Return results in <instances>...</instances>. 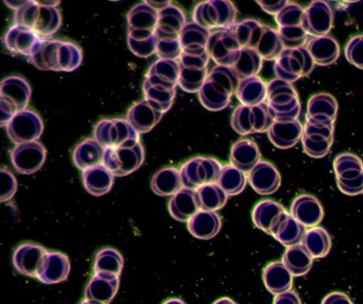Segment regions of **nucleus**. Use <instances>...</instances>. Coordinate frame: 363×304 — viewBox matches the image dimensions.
<instances>
[{"mask_svg": "<svg viewBox=\"0 0 363 304\" xmlns=\"http://www.w3.org/2000/svg\"><path fill=\"white\" fill-rule=\"evenodd\" d=\"M264 11L270 14H278L288 4V1H257Z\"/></svg>", "mask_w": 363, "mask_h": 304, "instance_id": "nucleus-54", "label": "nucleus"}, {"mask_svg": "<svg viewBox=\"0 0 363 304\" xmlns=\"http://www.w3.org/2000/svg\"><path fill=\"white\" fill-rule=\"evenodd\" d=\"M150 188L157 195H173L183 188L180 170L173 167L159 170L152 177Z\"/></svg>", "mask_w": 363, "mask_h": 304, "instance_id": "nucleus-40", "label": "nucleus"}, {"mask_svg": "<svg viewBox=\"0 0 363 304\" xmlns=\"http://www.w3.org/2000/svg\"><path fill=\"white\" fill-rule=\"evenodd\" d=\"M104 148L94 139H86L76 146L72 153L74 165L83 170L103 163Z\"/></svg>", "mask_w": 363, "mask_h": 304, "instance_id": "nucleus-39", "label": "nucleus"}, {"mask_svg": "<svg viewBox=\"0 0 363 304\" xmlns=\"http://www.w3.org/2000/svg\"><path fill=\"white\" fill-rule=\"evenodd\" d=\"M301 244L313 259H319L323 258L329 254L332 241L325 229L316 226L306 231Z\"/></svg>", "mask_w": 363, "mask_h": 304, "instance_id": "nucleus-43", "label": "nucleus"}, {"mask_svg": "<svg viewBox=\"0 0 363 304\" xmlns=\"http://www.w3.org/2000/svg\"><path fill=\"white\" fill-rule=\"evenodd\" d=\"M186 18L177 6L169 5L158 11L155 30V53L160 59L179 58L182 49L180 36L185 26Z\"/></svg>", "mask_w": 363, "mask_h": 304, "instance_id": "nucleus-4", "label": "nucleus"}, {"mask_svg": "<svg viewBox=\"0 0 363 304\" xmlns=\"http://www.w3.org/2000/svg\"><path fill=\"white\" fill-rule=\"evenodd\" d=\"M155 31H133L128 32L127 43L130 50L136 56L147 58L155 53Z\"/></svg>", "mask_w": 363, "mask_h": 304, "instance_id": "nucleus-49", "label": "nucleus"}, {"mask_svg": "<svg viewBox=\"0 0 363 304\" xmlns=\"http://www.w3.org/2000/svg\"><path fill=\"white\" fill-rule=\"evenodd\" d=\"M268 104L262 102L255 105H240L233 111L230 124L240 135L268 131L273 121Z\"/></svg>", "mask_w": 363, "mask_h": 304, "instance_id": "nucleus-10", "label": "nucleus"}, {"mask_svg": "<svg viewBox=\"0 0 363 304\" xmlns=\"http://www.w3.org/2000/svg\"><path fill=\"white\" fill-rule=\"evenodd\" d=\"M321 304H353L347 295L335 291L328 293L323 299Z\"/></svg>", "mask_w": 363, "mask_h": 304, "instance_id": "nucleus-53", "label": "nucleus"}, {"mask_svg": "<svg viewBox=\"0 0 363 304\" xmlns=\"http://www.w3.org/2000/svg\"><path fill=\"white\" fill-rule=\"evenodd\" d=\"M93 136L104 148L132 146L140 139V134L123 118L101 119L94 126Z\"/></svg>", "mask_w": 363, "mask_h": 304, "instance_id": "nucleus-9", "label": "nucleus"}, {"mask_svg": "<svg viewBox=\"0 0 363 304\" xmlns=\"http://www.w3.org/2000/svg\"><path fill=\"white\" fill-rule=\"evenodd\" d=\"M179 61L160 59L149 68L143 84L145 99L162 113L172 107L175 87L179 82Z\"/></svg>", "mask_w": 363, "mask_h": 304, "instance_id": "nucleus-1", "label": "nucleus"}, {"mask_svg": "<svg viewBox=\"0 0 363 304\" xmlns=\"http://www.w3.org/2000/svg\"><path fill=\"white\" fill-rule=\"evenodd\" d=\"M281 261L293 276H302L311 269L313 258L301 244L289 246L285 250Z\"/></svg>", "mask_w": 363, "mask_h": 304, "instance_id": "nucleus-42", "label": "nucleus"}, {"mask_svg": "<svg viewBox=\"0 0 363 304\" xmlns=\"http://www.w3.org/2000/svg\"><path fill=\"white\" fill-rule=\"evenodd\" d=\"M247 181L261 195L274 193L280 187L281 178L277 168L267 161H259L248 173Z\"/></svg>", "mask_w": 363, "mask_h": 304, "instance_id": "nucleus-22", "label": "nucleus"}, {"mask_svg": "<svg viewBox=\"0 0 363 304\" xmlns=\"http://www.w3.org/2000/svg\"><path fill=\"white\" fill-rule=\"evenodd\" d=\"M345 55L349 63L363 70V34L350 38L345 46Z\"/></svg>", "mask_w": 363, "mask_h": 304, "instance_id": "nucleus-51", "label": "nucleus"}, {"mask_svg": "<svg viewBox=\"0 0 363 304\" xmlns=\"http://www.w3.org/2000/svg\"><path fill=\"white\" fill-rule=\"evenodd\" d=\"M71 268L68 256L59 251H47L38 268L36 278L44 283L65 281Z\"/></svg>", "mask_w": 363, "mask_h": 304, "instance_id": "nucleus-23", "label": "nucleus"}, {"mask_svg": "<svg viewBox=\"0 0 363 304\" xmlns=\"http://www.w3.org/2000/svg\"><path fill=\"white\" fill-rule=\"evenodd\" d=\"M47 249L38 244L26 242L13 251L12 262L15 269L22 275L36 278L40 262Z\"/></svg>", "mask_w": 363, "mask_h": 304, "instance_id": "nucleus-24", "label": "nucleus"}, {"mask_svg": "<svg viewBox=\"0 0 363 304\" xmlns=\"http://www.w3.org/2000/svg\"><path fill=\"white\" fill-rule=\"evenodd\" d=\"M303 132V126L298 119L274 120L267 131L270 141L281 149L295 146Z\"/></svg>", "mask_w": 363, "mask_h": 304, "instance_id": "nucleus-26", "label": "nucleus"}, {"mask_svg": "<svg viewBox=\"0 0 363 304\" xmlns=\"http://www.w3.org/2000/svg\"><path fill=\"white\" fill-rule=\"evenodd\" d=\"M119 281L118 276L94 273L86 286L84 298L102 304H109L118 290Z\"/></svg>", "mask_w": 363, "mask_h": 304, "instance_id": "nucleus-28", "label": "nucleus"}, {"mask_svg": "<svg viewBox=\"0 0 363 304\" xmlns=\"http://www.w3.org/2000/svg\"><path fill=\"white\" fill-rule=\"evenodd\" d=\"M276 60L274 73L277 77L290 83L309 75L315 65L303 46L284 48Z\"/></svg>", "mask_w": 363, "mask_h": 304, "instance_id": "nucleus-14", "label": "nucleus"}, {"mask_svg": "<svg viewBox=\"0 0 363 304\" xmlns=\"http://www.w3.org/2000/svg\"><path fill=\"white\" fill-rule=\"evenodd\" d=\"M240 80L230 67L218 65L206 76L199 90L201 103L207 109H224L236 92Z\"/></svg>", "mask_w": 363, "mask_h": 304, "instance_id": "nucleus-5", "label": "nucleus"}, {"mask_svg": "<svg viewBox=\"0 0 363 304\" xmlns=\"http://www.w3.org/2000/svg\"><path fill=\"white\" fill-rule=\"evenodd\" d=\"M221 218L216 211L199 210L187 222L189 232L196 238L210 239L216 236L221 228Z\"/></svg>", "mask_w": 363, "mask_h": 304, "instance_id": "nucleus-33", "label": "nucleus"}, {"mask_svg": "<svg viewBox=\"0 0 363 304\" xmlns=\"http://www.w3.org/2000/svg\"><path fill=\"white\" fill-rule=\"evenodd\" d=\"M30 96V86L23 77L10 75L1 80L0 86L1 126H6L18 112L27 108Z\"/></svg>", "mask_w": 363, "mask_h": 304, "instance_id": "nucleus-7", "label": "nucleus"}, {"mask_svg": "<svg viewBox=\"0 0 363 304\" xmlns=\"http://www.w3.org/2000/svg\"><path fill=\"white\" fill-rule=\"evenodd\" d=\"M240 44L232 26L211 32L207 44L209 57L219 65L232 67L240 51Z\"/></svg>", "mask_w": 363, "mask_h": 304, "instance_id": "nucleus-17", "label": "nucleus"}, {"mask_svg": "<svg viewBox=\"0 0 363 304\" xmlns=\"http://www.w3.org/2000/svg\"><path fill=\"white\" fill-rule=\"evenodd\" d=\"M199 210V200L194 189L183 187L168 202L170 215L181 222H188Z\"/></svg>", "mask_w": 363, "mask_h": 304, "instance_id": "nucleus-29", "label": "nucleus"}, {"mask_svg": "<svg viewBox=\"0 0 363 304\" xmlns=\"http://www.w3.org/2000/svg\"><path fill=\"white\" fill-rule=\"evenodd\" d=\"M304 9L298 4H288L276 15L280 35L284 48L303 47L307 40V33L303 27Z\"/></svg>", "mask_w": 363, "mask_h": 304, "instance_id": "nucleus-15", "label": "nucleus"}, {"mask_svg": "<svg viewBox=\"0 0 363 304\" xmlns=\"http://www.w3.org/2000/svg\"><path fill=\"white\" fill-rule=\"evenodd\" d=\"M200 210L217 211L222 209L228 200L227 194L216 183H208L196 190Z\"/></svg>", "mask_w": 363, "mask_h": 304, "instance_id": "nucleus-48", "label": "nucleus"}, {"mask_svg": "<svg viewBox=\"0 0 363 304\" xmlns=\"http://www.w3.org/2000/svg\"><path fill=\"white\" fill-rule=\"evenodd\" d=\"M247 182L245 173L230 163L223 166L216 183L227 195L234 196L244 190Z\"/></svg>", "mask_w": 363, "mask_h": 304, "instance_id": "nucleus-46", "label": "nucleus"}, {"mask_svg": "<svg viewBox=\"0 0 363 304\" xmlns=\"http://www.w3.org/2000/svg\"><path fill=\"white\" fill-rule=\"evenodd\" d=\"M79 304H102V303H98L96 301H93V300H89L87 299H84L82 301H81L80 303H79Z\"/></svg>", "mask_w": 363, "mask_h": 304, "instance_id": "nucleus-61", "label": "nucleus"}, {"mask_svg": "<svg viewBox=\"0 0 363 304\" xmlns=\"http://www.w3.org/2000/svg\"><path fill=\"white\" fill-rule=\"evenodd\" d=\"M43 38L29 27L13 24L5 33L4 43L9 51L30 58L38 51Z\"/></svg>", "mask_w": 363, "mask_h": 304, "instance_id": "nucleus-20", "label": "nucleus"}, {"mask_svg": "<svg viewBox=\"0 0 363 304\" xmlns=\"http://www.w3.org/2000/svg\"><path fill=\"white\" fill-rule=\"evenodd\" d=\"M122 255L116 249L106 247L99 250L94 258V273H106L119 276L123 268Z\"/></svg>", "mask_w": 363, "mask_h": 304, "instance_id": "nucleus-45", "label": "nucleus"}, {"mask_svg": "<svg viewBox=\"0 0 363 304\" xmlns=\"http://www.w3.org/2000/svg\"><path fill=\"white\" fill-rule=\"evenodd\" d=\"M145 159L143 144L104 148L103 163L114 176L128 175L138 170Z\"/></svg>", "mask_w": 363, "mask_h": 304, "instance_id": "nucleus-13", "label": "nucleus"}, {"mask_svg": "<svg viewBox=\"0 0 363 304\" xmlns=\"http://www.w3.org/2000/svg\"><path fill=\"white\" fill-rule=\"evenodd\" d=\"M211 32L196 23H186L182 31V53L202 54L207 52V44Z\"/></svg>", "mask_w": 363, "mask_h": 304, "instance_id": "nucleus-37", "label": "nucleus"}, {"mask_svg": "<svg viewBox=\"0 0 363 304\" xmlns=\"http://www.w3.org/2000/svg\"><path fill=\"white\" fill-rule=\"evenodd\" d=\"M13 21V24L29 27L42 38H48L60 28L62 16L57 7L29 0L26 5L14 11Z\"/></svg>", "mask_w": 363, "mask_h": 304, "instance_id": "nucleus-6", "label": "nucleus"}, {"mask_svg": "<svg viewBox=\"0 0 363 304\" xmlns=\"http://www.w3.org/2000/svg\"><path fill=\"white\" fill-rule=\"evenodd\" d=\"M1 202L11 200L16 192L18 185L13 173L7 168H1Z\"/></svg>", "mask_w": 363, "mask_h": 304, "instance_id": "nucleus-52", "label": "nucleus"}, {"mask_svg": "<svg viewBox=\"0 0 363 304\" xmlns=\"http://www.w3.org/2000/svg\"><path fill=\"white\" fill-rule=\"evenodd\" d=\"M303 27L307 34L314 36L326 35L332 28L333 14L325 1H314L304 10Z\"/></svg>", "mask_w": 363, "mask_h": 304, "instance_id": "nucleus-21", "label": "nucleus"}, {"mask_svg": "<svg viewBox=\"0 0 363 304\" xmlns=\"http://www.w3.org/2000/svg\"><path fill=\"white\" fill-rule=\"evenodd\" d=\"M293 277L281 261L267 264L262 271V280L266 288L275 295L291 291Z\"/></svg>", "mask_w": 363, "mask_h": 304, "instance_id": "nucleus-35", "label": "nucleus"}, {"mask_svg": "<svg viewBox=\"0 0 363 304\" xmlns=\"http://www.w3.org/2000/svg\"><path fill=\"white\" fill-rule=\"evenodd\" d=\"M267 96L274 120L297 119L301 106L296 92L290 82L279 78L272 80L267 87Z\"/></svg>", "mask_w": 363, "mask_h": 304, "instance_id": "nucleus-8", "label": "nucleus"}, {"mask_svg": "<svg viewBox=\"0 0 363 304\" xmlns=\"http://www.w3.org/2000/svg\"><path fill=\"white\" fill-rule=\"evenodd\" d=\"M128 31H155L158 20V11L145 1L133 6L126 15Z\"/></svg>", "mask_w": 363, "mask_h": 304, "instance_id": "nucleus-38", "label": "nucleus"}, {"mask_svg": "<svg viewBox=\"0 0 363 304\" xmlns=\"http://www.w3.org/2000/svg\"><path fill=\"white\" fill-rule=\"evenodd\" d=\"M273 304H301V301L299 295L291 290L275 295Z\"/></svg>", "mask_w": 363, "mask_h": 304, "instance_id": "nucleus-55", "label": "nucleus"}, {"mask_svg": "<svg viewBox=\"0 0 363 304\" xmlns=\"http://www.w3.org/2000/svg\"><path fill=\"white\" fill-rule=\"evenodd\" d=\"M333 137L320 133L303 132L301 137L304 152L314 158L325 156L333 144Z\"/></svg>", "mask_w": 363, "mask_h": 304, "instance_id": "nucleus-50", "label": "nucleus"}, {"mask_svg": "<svg viewBox=\"0 0 363 304\" xmlns=\"http://www.w3.org/2000/svg\"><path fill=\"white\" fill-rule=\"evenodd\" d=\"M306 231V227L286 212L271 235L282 245L289 247L301 243Z\"/></svg>", "mask_w": 363, "mask_h": 304, "instance_id": "nucleus-41", "label": "nucleus"}, {"mask_svg": "<svg viewBox=\"0 0 363 304\" xmlns=\"http://www.w3.org/2000/svg\"><path fill=\"white\" fill-rule=\"evenodd\" d=\"M162 304H186L182 300L177 298H169L165 300Z\"/></svg>", "mask_w": 363, "mask_h": 304, "instance_id": "nucleus-60", "label": "nucleus"}, {"mask_svg": "<svg viewBox=\"0 0 363 304\" xmlns=\"http://www.w3.org/2000/svg\"><path fill=\"white\" fill-rule=\"evenodd\" d=\"M286 212L284 206L278 202L265 199L255 205L252 219L256 227L271 235Z\"/></svg>", "mask_w": 363, "mask_h": 304, "instance_id": "nucleus-30", "label": "nucleus"}, {"mask_svg": "<svg viewBox=\"0 0 363 304\" xmlns=\"http://www.w3.org/2000/svg\"><path fill=\"white\" fill-rule=\"evenodd\" d=\"M81 176L85 190L94 196L108 193L114 180V175L103 163L82 170Z\"/></svg>", "mask_w": 363, "mask_h": 304, "instance_id": "nucleus-32", "label": "nucleus"}, {"mask_svg": "<svg viewBox=\"0 0 363 304\" xmlns=\"http://www.w3.org/2000/svg\"><path fill=\"white\" fill-rule=\"evenodd\" d=\"M290 214L305 227L310 228L318 226L324 215L321 203L311 194H301L295 197Z\"/></svg>", "mask_w": 363, "mask_h": 304, "instance_id": "nucleus-25", "label": "nucleus"}, {"mask_svg": "<svg viewBox=\"0 0 363 304\" xmlns=\"http://www.w3.org/2000/svg\"><path fill=\"white\" fill-rule=\"evenodd\" d=\"M213 304H238L235 301H233L232 299L223 297L220 298L218 300H216L215 302H213Z\"/></svg>", "mask_w": 363, "mask_h": 304, "instance_id": "nucleus-58", "label": "nucleus"}, {"mask_svg": "<svg viewBox=\"0 0 363 304\" xmlns=\"http://www.w3.org/2000/svg\"><path fill=\"white\" fill-rule=\"evenodd\" d=\"M223 165L215 158L194 157L182 165L180 174L183 187L197 188L217 182Z\"/></svg>", "mask_w": 363, "mask_h": 304, "instance_id": "nucleus-12", "label": "nucleus"}, {"mask_svg": "<svg viewBox=\"0 0 363 304\" xmlns=\"http://www.w3.org/2000/svg\"><path fill=\"white\" fill-rule=\"evenodd\" d=\"M337 104L328 93L315 94L308 102L306 121L334 124L337 116Z\"/></svg>", "mask_w": 363, "mask_h": 304, "instance_id": "nucleus-31", "label": "nucleus"}, {"mask_svg": "<svg viewBox=\"0 0 363 304\" xmlns=\"http://www.w3.org/2000/svg\"><path fill=\"white\" fill-rule=\"evenodd\" d=\"M163 114L147 100L142 99L130 106L126 119L139 134H145L160 122Z\"/></svg>", "mask_w": 363, "mask_h": 304, "instance_id": "nucleus-27", "label": "nucleus"}, {"mask_svg": "<svg viewBox=\"0 0 363 304\" xmlns=\"http://www.w3.org/2000/svg\"><path fill=\"white\" fill-rule=\"evenodd\" d=\"M243 105H255L262 103L267 97V87L257 76L240 80L235 92Z\"/></svg>", "mask_w": 363, "mask_h": 304, "instance_id": "nucleus-44", "label": "nucleus"}, {"mask_svg": "<svg viewBox=\"0 0 363 304\" xmlns=\"http://www.w3.org/2000/svg\"><path fill=\"white\" fill-rule=\"evenodd\" d=\"M83 59L81 48L74 43L62 40L43 38L38 51L28 61L44 71L72 72Z\"/></svg>", "mask_w": 363, "mask_h": 304, "instance_id": "nucleus-2", "label": "nucleus"}, {"mask_svg": "<svg viewBox=\"0 0 363 304\" xmlns=\"http://www.w3.org/2000/svg\"><path fill=\"white\" fill-rule=\"evenodd\" d=\"M43 129L40 115L28 108L18 112L6 126L8 137L16 145L38 141Z\"/></svg>", "mask_w": 363, "mask_h": 304, "instance_id": "nucleus-16", "label": "nucleus"}, {"mask_svg": "<svg viewBox=\"0 0 363 304\" xmlns=\"http://www.w3.org/2000/svg\"><path fill=\"white\" fill-rule=\"evenodd\" d=\"M232 28L240 48L255 50L262 59L277 60L284 49L279 31L255 20H244Z\"/></svg>", "mask_w": 363, "mask_h": 304, "instance_id": "nucleus-3", "label": "nucleus"}, {"mask_svg": "<svg viewBox=\"0 0 363 304\" xmlns=\"http://www.w3.org/2000/svg\"><path fill=\"white\" fill-rule=\"evenodd\" d=\"M305 48L314 64L320 66L333 64L340 55L337 42L333 37L327 35L311 38Z\"/></svg>", "mask_w": 363, "mask_h": 304, "instance_id": "nucleus-36", "label": "nucleus"}, {"mask_svg": "<svg viewBox=\"0 0 363 304\" xmlns=\"http://www.w3.org/2000/svg\"><path fill=\"white\" fill-rule=\"evenodd\" d=\"M11 161L19 173L28 175L39 170L46 159L44 145L34 141L16 144L11 151Z\"/></svg>", "mask_w": 363, "mask_h": 304, "instance_id": "nucleus-19", "label": "nucleus"}, {"mask_svg": "<svg viewBox=\"0 0 363 304\" xmlns=\"http://www.w3.org/2000/svg\"><path fill=\"white\" fill-rule=\"evenodd\" d=\"M262 58L254 49L242 48L232 69L240 80L255 76L262 67Z\"/></svg>", "mask_w": 363, "mask_h": 304, "instance_id": "nucleus-47", "label": "nucleus"}, {"mask_svg": "<svg viewBox=\"0 0 363 304\" xmlns=\"http://www.w3.org/2000/svg\"><path fill=\"white\" fill-rule=\"evenodd\" d=\"M261 154L257 144L252 139L242 138L230 149V163L242 171L249 172L259 161Z\"/></svg>", "mask_w": 363, "mask_h": 304, "instance_id": "nucleus-34", "label": "nucleus"}, {"mask_svg": "<svg viewBox=\"0 0 363 304\" xmlns=\"http://www.w3.org/2000/svg\"><path fill=\"white\" fill-rule=\"evenodd\" d=\"M35 1L40 5L47 6H55V7H56L60 2V1H36V0H35Z\"/></svg>", "mask_w": 363, "mask_h": 304, "instance_id": "nucleus-59", "label": "nucleus"}, {"mask_svg": "<svg viewBox=\"0 0 363 304\" xmlns=\"http://www.w3.org/2000/svg\"><path fill=\"white\" fill-rule=\"evenodd\" d=\"M208 58V52L203 54L181 53L178 84L182 89L189 92L200 89L207 76L206 65Z\"/></svg>", "mask_w": 363, "mask_h": 304, "instance_id": "nucleus-18", "label": "nucleus"}, {"mask_svg": "<svg viewBox=\"0 0 363 304\" xmlns=\"http://www.w3.org/2000/svg\"><path fill=\"white\" fill-rule=\"evenodd\" d=\"M145 3H147L148 5H150L151 7L155 9L156 11H160L162 9L166 8L167 6L171 5V1H144Z\"/></svg>", "mask_w": 363, "mask_h": 304, "instance_id": "nucleus-56", "label": "nucleus"}, {"mask_svg": "<svg viewBox=\"0 0 363 304\" xmlns=\"http://www.w3.org/2000/svg\"><path fill=\"white\" fill-rule=\"evenodd\" d=\"M333 169L341 192L350 196L363 193V162L357 155L339 154L333 161Z\"/></svg>", "mask_w": 363, "mask_h": 304, "instance_id": "nucleus-11", "label": "nucleus"}, {"mask_svg": "<svg viewBox=\"0 0 363 304\" xmlns=\"http://www.w3.org/2000/svg\"><path fill=\"white\" fill-rule=\"evenodd\" d=\"M5 4L8 6L11 9H13L14 11L20 9L25 5H26L29 1H4Z\"/></svg>", "mask_w": 363, "mask_h": 304, "instance_id": "nucleus-57", "label": "nucleus"}]
</instances>
